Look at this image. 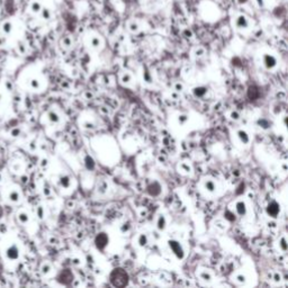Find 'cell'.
I'll list each match as a JSON object with an SVG mask.
<instances>
[{
  "instance_id": "6da1fadb",
  "label": "cell",
  "mask_w": 288,
  "mask_h": 288,
  "mask_svg": "<svg viewBox=\"0 0 288 288\" xmlns=\"http://www.w3.org/2000/svg\"><path fill=\"white\" fill-rule=\"evenodd\" d=\"M111 283L115 287H125L128 284V275L122 268H116L111 273Z\"/></svg>"
},
{
  "instance_id": "7a4b0ae2",
  "label": "cell",
  "mask_w": 288,
  "mask_h": 288,
  "mask_svg": "<svg viewBox=\"0 0 288 288\" xmlns=\"http://www.w3.org/2000/svg\"><path fill=\"white\" fill-rule=\"evenodd\" d=\"M59 280L64 285H69L71 281L73 280V275L71 273L70 270H64L59 276Z\"/></svg>"
},
{
  "instance_id": "3957f363",
  "label": "cell",
  "mask_w": 288,
  "mask_h": 288,
  "mask_svg": "<svg viewBox=\"0 0 288 288\" xmlns=\"http://www.w3.org/2000/svg\"><path fill=\"white\" fill-rule=\"evenodd\" d=\"M107 243H108V237L105 233H101V234H99V235L96 237V244L99 249H104V248L107 245Z\"/></svg>"
},
{
  "instance_id": "277c9868",
  "label": "cell",
  "mask_w": 288,
  "mask_h": 288,
  "mask_svg": "<svg viewBox=\"0 0 288 288\" xmlns=\"http://www.w3.org/2000/svg\"><path fill=\"white\" fill-rule=\"evenodd\" d=\"M235 24H237V27L240 28H247L249 26V20L244 15H239L235 19Z\"/></svg>"
},
{
  "instance_id": "5b68a950",
  "label": "cell",
  "mask_w": 288,
  "mask_h": 288,
  "mask_svg": "<svg viewBox=\"0 0 288 288\" xmlns=\"http://www.w3.org/2000/svg\"><path fill=\"white\" fill-rule=\"evenodd\" d=\"M42 8H43L42 4L40 2V1H37V0H34V1H32V2L30 4V10L32 11V12H34V14H38V12H41Z\"/></svg>"
},
{
  "instance_id": "8992f818",
  "label": "cell",
  "mask_w": 288,
  "mask_h": 288,
  "mask_svg": "<svg viewBox=\"0 0 288 288\" xmlns=\"http://www.w3.org/2000/svg\"><path fill=\"white\" fill-rule=\"evenodd\" d=\"M170 248H171L172 251L177 255L178 258H182V255H184V253H182V249H181V247L177 243V242H174V241L170 242Z\"/></svg>"
},
{
  "instance_id": "52a82bcc",
  "label": "cell",
  "mask_w": 288,
  "mask_h": 288,
  "mask_svg": "<svg viewBox=\"0 0 288 288\" xmlns=\"http://www.w3.org/2000/svg\"><path fill=\"white\" fill-rule=\"evenodd\" d=\"M259 95H260V93H259V90L257 87H255V86H252V87H250L249 88V90H248V96H249V98L252 100L257 99L259 97Z\"/></svg>"
},
{
  "instance_id": "ba28073f",
  "label": "cell",
  "mask_w": 288,
  "mask_h": 288,
  "mask_svg": "<svg viewBox=\"0 0 288 288\" xmlns=\"http://www.w3.org/2000/svg\"><path fill=\"white\" fill-rule=\"evenodd\" d=\"M268 214L271 215V216H276V215L278 214V212H279V207H278V205L276 203H271L268 206Z\"/></svg>"
},
{
  "instance_id": "9c48e42d",
  "label": "cell",
  "mask_w": 288,
  "mask_h": 288,
  "mask_svg": "<svg viewBox=\"0 0 288 288\" xmlns=\"http://www.w3.org/2000/svg\"><path fill=\"white\" fill-rule=\"evenodd\" d=\"M1 30H2V33L5 34H10L11 30H12V24H11L9 20L4 22L2 25H1Z\"/></svg>"
},
{
  "instance_id": "30bf717a",
  "label": "cell",
  "mask_w": 288,
  "mask_h": 288,
  "mask_svg": "<svg viewBox=\"0 0 288 288\" xmlns=\"http://www.w3.org/2000/svg\"><path fill=\"white\" fill-rule=\"evenodd\" d=\"M265 63H266V65L268 68H272L273 65L276 64V60H275V58H273V56L266 55V56H265Z\"/></svg>"
},
{
  "instance_id": "8fae6325",
  "label": "cell",
  "mask_w": 288,
  "mask_h": 288,
  "mask_svg": "<svg viewBox=\"0 0 288 288\" xmlns=\"http://www.w3.org/2000/svg\"><path fill=\"white\" fill-rule=\"evenodd\" d=\"M41 16H42V18L43 19H45V20H48V19L51 18V10L48 9V8H42V10H41Z\"/></svg>"
},
{
  "instance_id": "7c38bea8",
  "label": "cell",
  "mask_w": 288,
  "mask_h": 288,
  "mask_svg": "<svg viewBox=\"0 0 288 288\" xmlns=\"http://www.w3.org/2000/svg\"><path fill=\"white\" fill-rule=\"evenodd\" d=\"M237 211H239V213H240V214H243L244 212H245V208H244V204H242V203H239V204H237Z\"/></svg>"
},
{
  "instance_id": "4fadbf2b",
  "label": "cell",
  "mask_w": 288,
  "mask_h": 288,
  "mask_svg": "<svg viewBox=\"0 0 288 288\" xmlns=\"http://www.w3.org/2000/svg\"><path fill=\"white\" fill-rule=\"evenodd\" d=\"M129 27H131V30H137V28H139V26H137L136 23L132 22L131 24H129Z\"/></svg>"
},
{
  "instance_id": "5bb4252c",
  "label": "cell",
  "mask_w": 288,
  "mask_h": 288,
  "mask_svg": "<svg viewBox=\"0 0 288 288\" xmlns=\"http://www.w3.org/2000/svg\"><path fill=\"white\" fill-rule=\"evenodd\" d=\"M255 2H257V5L260 6V7H262L263 5H265V1H263V0H255Z\"/></svg>"
}]
</instances>
